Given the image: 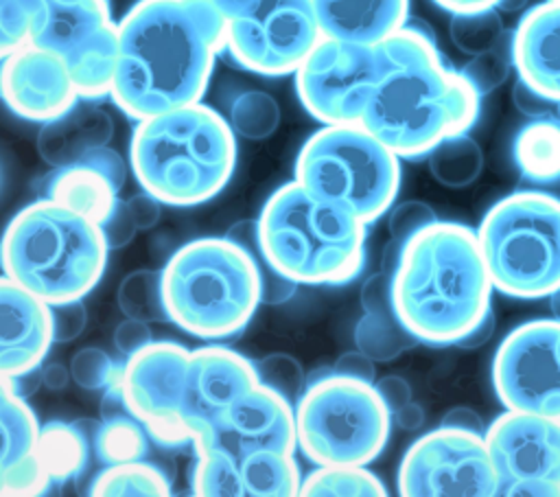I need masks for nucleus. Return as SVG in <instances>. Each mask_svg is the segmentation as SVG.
<instances>
[{
    "mask_svg": "<svg viewBox=\"0 0 560 497\" xmlns=\"http://www.w3.org/2000/svg\"><path fill=\"white\" fill-rule=\"evenodd\" d=\"M225 50V20L210 0H138L118 22L109 99L142 120L199 103Z\"/></svg>",
    "mask_w": 560,
    "mask_h": 497,
    "instance_id": "1",
    "label": "nucleus"
},
{
    "mask_svg": "<svg viewBox=\"0 0 560 497\" xmlns=\"http://www.w3.org/2000/svg\"><path fill=\"white\" fill-rule=\"evenodd\" d=\"M385 66L361 125L400 160L427 158L442 140L468 134L481 94L448 66L433 35L407 24L376 44Z\"/></svg>",
    "mask_w": 560,
    "mask_h": 497,
    "instance_id": "2",
    "label": "nucleus"
},
{
    "mask_svg": "<svg viewBox=\"0 0 560 497\" xmlns=\"http://www.w3.org/2000/svg\"><path fill=\"white\" fill-rule=\"evenodd\" d=\"M492 278L477 230L433 221L400 245L392 271L398 320L427 346H457L492 311Z\"/></svg>",
    "mask_w": 560,
    "mask_h": 497,
    "instance_id": "3",
    "label": "nucleus"
},
{
    "mask_svg": "<svg viewBox=\"0 0 560 497\" xmlns=\"http://www.w3.org/2000/svg\"><path fill=\"white\" fill-rule=\"evenodd\" d=\"M129 164L140 188L164 206H199L228 186L236 166V134L210 105H182L136 120Z\"/></svg>",
    "mask_w": 560,
    "mask_h": 497,
    "instance_id": "4",
    "label": "nucleus"
},
{
    "mask_svg": "<svg viewBox=\"0 0 560 497\" xmlns=\"http://www.w3.org/2000/svg\"><path fill=\"white\" fill-rule=\"evenodd\" d=\"M101 226L48 197L20 208L2 236V276L48 304L85 298L107 267Z\"/></svg>",
    "mask_w": 560,
    "mask_h": 497,
    "instance_id": "5",
    "label": "nucleus"
},
{
    "mask_svg": "<svg viewBox=\"0 0 560 497\" xmlns=\"http://www.w3.org/2000/svg\"><path fill=\"white\" fill-rule=\"evenodd\" d=\"M256 221L262 254L298 285L335 287L363 271L368 223L295 180L269 195Z\"/></svg>",
    "mask_w": 560,
    "mask_h": 497,
    "instance_id": "6",
    "label": "nucleus"
},
{
    "mask_svg": "<svg viewBox=\"0 0 560 497\" xmlns=\"http://www.w3.org/2000/svg\"><path fill=\"white\" fill-rule=\"evenodd\" d=\"M168 322L197 339H230L254 317L258 265L228 236H201L177 247L162 267Z\"/></svg>",
    "mask_w": 560,
    "mask_h": 497,
    "instance_id": "7",
    "label": "nucleus"
},
{
    "mask_svg": "<svg viewBox=\"0 0 560 497\" xmlns=\"http://www.w3.org/2000/svg\"><path fill=\"white\" fill-rule=\"evenodd\" d=\"M477 236L499 293L540 300L560 291V197L551 190L501 197L486 210Z\"/></svg>",
    "mask_w": 560,
    "mask_h": 497,
    "instance_id": "8",
    "label": "nucleus"
},
{
    "mask_svg": "<svg viewBox=\"0 0 560 497\" xmlns=\"http://www.w3.org/2000/svg\"><path fill=\"white\" fill-rule=\"evenodd\" d=\"M293 180L370 226L396 201L400 158L361 123L324 125L300 147Z\"/></svg>",
    "mask_w": 560,
    "mask_h": 497,
    "instance_id": "9",
    "label": "nucleus"
},
{
    "mask_svg": "<svg viewBox=\"0 0 560 497\" xmlns=\"http://www.w3.org/2000/svg\"><path fill=\"white\" fill-rule=\"evenodd\" d=\"M392 412L374 383L317 372L295 403L298 449L315 466H368L385 449Z\"/></svg>",
    "mask_w": 560,
    "mask_h": 497,
    "instance_id": "10",
    "label": "nucleus"
},
{
    "mask_svg": "<svg viewBox=\"0 0 560 497\" xmlns=\"http://www.w3.org/2000/svg\"><path fill=\"white\" fill-rule=\"evenodd\" d=\"M63 57L85 101L112 94L118 63V22L109 0H42L33 39Z\"/></svg>",
    "mask_w": 560,
    "mask_h": 497,
    "instance_id": "11",
    "label": "nucleus"
},
{
    "mask_svg": "<svg viewBox=\"0 0 560 497\" xmlns=\"http://www.w3.org/2000/svg\"><path fill=\"white\" fill-rule=\"evenodd\" d=\"M322 37L315 0H245L225 20V53L262 77L293 74Z\"/></svg>",
    "mask_w": 560,
    "mask_h": 497,
    "instance_id": "12",
    "label": "nucleus"
},
{
    "mask_svg": "<svg viewBox=\"0 0 560 497\" xmlns=\"http://www.w3.org/2000/svg\"><path fill=\"white\" fill-rule=\"evenodd\" d=\"M398 493L405 497H499L486 434L440 425L402 455Z\"/></svg>",
    "mask_w": 560,
    "mask_h": 497,
    "instance_id": "13",
    "label": "nucleus"
},
{
    "mask_svg": "<svg viewBox=\"0 0 560 497\" xmlns=\"http://www.w3.org/2000/svg\"><path fill=\"white\" fill-rule=\"evenodd\" d=\"M383 70L376 46L322 37L293 72L295 94L322 125L361 123Z\"/></svg>",
    "mask_w": 560,
    "mask_h": 497,
    "instance_id": "14",
    "label": "nucleus"
},
{
    "mask_svg": "<svg viewBox=\"0 0 560 497\" xmlns=\"http://www.w3.org/2000/svg\"><path fill=\"white\" fill-rule=\"evenodd\" d=\"M190 350L171 339H153L122 363L120 388L131 416L164 449L192 447L184 423V394Z\"/></svg>",
    "mask_w": 560,
    "mask_h": 497,
    "instance_id": "15",
    "label": "nucleus"
},
{
    "mask_svg": "<svg viewBox=\"0 0 560 497\" xmlns=\"http://www.w3.org/2000/svg\"><path fill=\"white\" fill-rule=\"evenodd\" d=\"M492 388L505 409L560 418V317L523 322L503 337Z\"/></svg>",
    "mask_w": 560,
    "mask_h": 497,
    "instance_id": "16",
    "label": "nucleus"
},
{
    "mask_svg": "<svg viewBox=\"0 0 560 497\" xmlns=\"http://www.w3.org/2000/svg\"><path fill=\"white\" fill-rule=\"evenodd\" d=\"M499 497H558L560 418L505 409L486 427Z\"/></svg>",
    "mask_w": 560,
    "mask_h": 497,
    "instance_id": "17",
    "label": "nucleus"
},
{
    "mask_svg": "<svg viewBox=\"0 0 560 497\" xmlns=\"http://www.w3.org/2000/svg\"><path fill=\"white\" fill-rule=\"evenodd\" d=\"M192 444H212L238 462L256 451H295V405L256 383L238 396Z\"/></svg>",
    "mask_w": 560,
    "mask_h": 497,
    "instance_id": "18",
    "label": "nucleus"
},
{
    "mask_svg": "<svg viewBox=\"0 0 560 497\" xmlns=\"http://www.w3.org/2000/svg\"><path fill=\"white\" fill-rule=\"evenodd\" d=\"M0 90L18 118L39 125L81 101L63 57L37 44H26L2 57Z\"/></svg>",
    "mask_w": 560,
    "mask_h": 497,
    "instance_id": "19",
    "label": "nucleus"
},
{
    "mask_svg": "<svg viewBox=\"0 0 560 497\" xmlns=\"http://www.w3.org/2000/svg\"><path fill=\"white\" fill-rule=\"evenodd\" d=\"M258 383L252 359L228 346H199L190 350L184 423L192 440L201 436L238 396Z\"/></svg>",
    "mask_w": 560,
    "mask_h": 497,
    "instance_id": "20",
    "label": "nucleus"
},
{
    "mask_svg": "<svg viewBox=\"0 0 560 497\" xmlns=\"http://www.w3.org/2000/svg\"><path fill=\"white\" fill-rule=\"evenodd\" d=\"M50 304L11 278H0V377H15L42 368L50 346Z\"/></svg>",
    "mask_w": 560,
    "mask_h": 497,
    "instance_id": "21",
    "label": "nucleus"
},
{
    "mask_svg": "<svg viewBox=\"0 0 560 497\" xmlns=\"http://www.w3.org/2000/svg\"><path fill=\"white\" fill-rule=\"evenodd\" d=\"M125 177V160L107 145L74 164L48 173L42 180L39 197L55 199L101 223L120 201L118 193Z\"/></svg>",
    "mask_w": 560,
    "mask_h": 497,
    "instance_id": "22",
    "label": "nucleus"
},
{
    "mask_svg": "<svg viewBox=\"0 0 560 497\" xmlns=\"http://www.w3.org/2000/svg\"><path fill=\"white\" fill-rule=\"evenodd\" d=\"M512 61L518 79L560 103V2L525 11L512 31Z\"/></svg>",
    "mask_w": 560,
    "mask_h": 497,
    "instance_id": "23",
    "label": "nucleus"
},
{
    "mask_svg": "<svg viewBox=\"0 0 560 497\" xmlns=\"http://www.w3.org/2000/svg\"><path fill=\"white\" fill-rule=\"evenodd\" d=\"M114 136L112 116L96 101L81 99L66 114L44 123L37 134V151L46 164L61 169L83 160Z\"/></svg>",
    "mask_w": 560,
    "mask_h": 497,
    "instance_id": "24",
    "label": "nucleus"
},
{
    "mask_svg": "<svg viewBox=\"0 0 560 497\" xmlns=\"http://www.w3.org/2000/svg\"><path fill=\"white\" fill-rule=\"evenodd\" d=\"M324 37L376 46L409 22V0H315Z\"/></svg>",
    "mask_w": 560,
    "mask_h": 497,
    "instance_id": "25",
    "label": "nucleus"
},
{
    "mask_svg": "<svg viewBox=\"0 0 560 497\" xmlns=\"http://www.w3.org/2000/svg\"><path fill=\"white\" fill-rule=\"evenodd\" d=\"M512 160L532 186H560V118H529L512 140Z\"/></svg>",
    "mask_w": 560,
    "mask_h": 497,
    "instance_id": "26",
    "label": "nucleus"
},
{
    "mask_svg": "<svg viewBox=\"0 0 560 497\" xmlns=\"http://www.w3.org/2000/svg\"><path fill=\"white\" fill-rule=\"evenodd\" d=\"M92 449V438L81 429V423L52 420L42 427L39 455L52 484H66L83 475Z\"/></svg>",
    "mask_w": 560,
    "mask_h": 497,
    "instance_id": "27",
    "label": "nucleus"
},
{
    "mask_svg": "<svg viewBox=\"0 0 560 497\" xmlns=\"http://www.w3.org/2000/svg\"><path fill=\"white\" fill-rule=\"evenodd\" d=\"M247 497H293L302 490V473L293 451H256L241 462Z\"/></svg>",
    "mask_w": 560,
    "mask_h": 497,
    "instance_id": "28",
    "label": "nucleus"
},
{
    "mask_svg": "<svg viewBox=\"0 0 560 497\" xmlns=\"http://www.w3.org/2000/svg\"><path fill=\"white\" fill-rule=\"evenodd\" d=\"M0 425H2L0 469L39 453L42 425L35 412L31 409V405L26 403V398L18 396L4 383H2V401H0Z\"/></svg>",
    "mask_w": 560,
    "mask_h": 497,
    "instance_id": "29",
    "label": "nucleus"
},
{
    "mask_svg": "<svg viewBox=\"0 0 560 497\" xmlns=\"http://www.w3.org/2000/svg\"><path fill=\"white\" fill-rule=\"evenodd\" d=\"M94 497H166L171 479L144 460L120 462L105 466L88 488Z\"/></svg>",
    "mask_w": 560,
    "mask_h": 497,
    "instance_id": "30",
    "label": "nucleus"
},
{
    "mask_svg": "<svg viewBox=\"0 0 560 497\" xmlns=\"http://www.w3.org/2000/svg\"><path fill=\"white\" fill-rule=\"evenodd\" d=\"M195 462L188 484L197 497H245L241 466L234 455L212 444H192Z\"/></svg>",
    "mask_w": 560,
    "mask_h": 497,
    "instance_id": "31",
    "label": "nucleus"
},
{
    "mask_svg": "<svg viewBox=\"0 0 560 497\" xmlns=\"http://www.w3.org/2000/svg\"><path fill=\"white\" fill-rule=\"evenodd\" d=\"M354 346L376 363H387L413 348L418 337L398 320L396 313H365L352 331Z\"/></svg>",
    "mask_w": 560,
    "mask_h": 497,
    "instance_id": "32",
    "label": "nucleus"
},
{
    "mask_svg": "<svg viewBox=\"0 0 560 497\" xmlns=\"http://www.w3.org/2000/svg\"><path fill=\"white\" fill-rule=\"evenodd\" d=\"M427 162L431 175L442 186L466 188L479 177L483 169V153L481 147L468 134H459L442 140L427 155Z\"/></svg>",
    "mask_w": 560,
    "mask_h": 497,
    "instance_id": "33",
    "label": "nucleus"
},
{
    "mask_svg": "<svg viewBox=\"0 0 560 497\" xmlns=\"http://www.w3.org/2000/svg\"><path fill=\"white\" fill-rule=\"evenodd\" d=\"M92 447L105 466L144 460L149 451V434L142 423L131 414L109 416L101 418V423L96 425Z\"/></svg>",
    "mask_w": 560,
    "mask_h": 497,
    "instance_id": "34",
    "label": "nucleus"
},
{
    "mask_svg": "<svg viewBox=\"0 0 560 497\" xmlns=\"http://www.w3.org/2000/svg\"><path fill=\"white\" fill-rule=\"evenodd\" d=\"M304 497H383L385 484L368 466H317L302 479Z\"/></svg>",
    "mask_w": 560,
    "mask_h": 497,
    "instance_id": "35",
    "label": "nucleus"
},
{
    "mask_svg": "<svg viewBox=\"0 0 560 497\" xmlns=\"http://www.w3.org/2000/svg\"><path fill=\"white\" fill-rule=\"evenodd\" d=\"M118 309L142 322H168L162 269H136L127 274L116 291Z\"/></svg>",
    "mask_w": 560,
    "mask_h": 497,
    "instance_id": "36",
    "label": "nucleus"
},
{
    "mask_svg": "<svg viewBox=\"0 0 560 497\" xmlns=\"http://www.w3.org/2000/svg\"><path fill=\"white\" fill-rule=\"evenodd\" d=\"M228 123L236 136L265 140L280 125V107L271 94L262 90H245L232 99Z\"/></svg>",
    "mask_w": 560,
    "mask_h": 497,
    "instance_id": "37",
    "label": "nucleus"
},
{
    "mask_svg": "<svg viewBox=\"0 0 560 497\" xmlns=\"http://www.w3.org/2000/svg\"><path fill=\"white\" fill-rule=\"evenodd\" d=\"M499 13H501L499 9H486L475 13L451 15L448 33L455 48H459L464 55H470V57L494 48L508 35Z\"/></svg>",
    "mask_w": 560,
    "mask_h": 497,
    "instance_id": "38",
    "label": "nucleus"
},
{
    "mask_svg": "<svg viewBox=\"0 0 560 497\" xmlns=\"http://www.w3.org/2000/svg\"><path fill=\"white\" fill-rule=\"evenodd\" d=\"M512 68H514L512 33H508L494 48L470 57V61L462 68V72L475 85V90L483 96L497 90L501 83H505Z\"/></svg>",
    "mask_w": 560,
    "mask_h": 497,
    "instance_id": "39",
    "label": "nucleus"
},
{
    "mask_svg": "<svg viewBox=\"0 0 560 497\" xmlns=\"http://www.w3.org/2000/svg\"><path fill=\"white\" fill-rule=\"evenodd\" d=\"M258 383L278 392L289 403H298L306 388V377L300 361L287 352H271L254 361Z\"/></svg>",
    "mask_w": 560,
    "mask_h": 497,
    "instance_id": "40",
    "label": "nucleus"
},
{
    "mask_svg": "<svg viewBox=\"0 0 560 497\" xmlns=\"http://www.w3.org/2000/svg\"><path fill=\"white\" fill-rule=\"evenodd\" d=\"M70 374L83 390H105L120 381L122 363H116L105 350L88 346L72 355Z\"/></svg>",
    "mask_w": 560,
    "mask_h": 497,
    "instance_id": "41",
    "label": "nucleus"
},
{
    "mask_svg": "<svg viewBox=\"0 0 560 497\" xmlns=\"http://www.w3.org/2000/svg\"><path fill=\"white\" fill-rule=\"evenodd\" d=\"M433 221H438V215L429 204L409 199V201H400L389 208L387 228H389L392 241L405 243L407 239H411L416 232H420L422 228H427Z\"/></svg>",
    "mask_w": 560,
    "mask_h": 497,
    "instance_id": "42",
    "label": "nucleus"
},
{
    "mask_svg": "<svg viewBox=\"0 0 560 497\" xmlns=\"http://www.w3.org/2000/svg\"><path fill=\"white\" fill-rule=\"evenodd\" d=\"M50 313H52L55 344H66L77 339L88 324V309L83 304V298L50 304Z\"/></svg>",
    "mask_w": 560,
    "mask_h": 497,
    "instance_id": "43",
    "label": "nucleus"
},
{
    "mask_svg": "<svg viewBox=\"0 0 560 497\" xmlns=\"http://www.w3.org/2000/svg\"><path fill=\"white\" fill-rule=\"evenodd\" d=\"M359 302L365 313H396L392 298V276L387 271L368 276L359 289Z\"/></svg>",
    "mask_w": 560,
    "mask_h": 497,
    "instance_id": "44",
    "label": "nucleus"
},
{
    "mask_svg": "<svg viewBox=\"0 0 560 497\" xmlns=\"http://www.w3.org/2000/svg\"><path fill=\"white\" fill-rule=\"evenodd\" d=\"M98 226H101V232H103L109 250H120V247L129 245L136 230H140L136 226L133 217L129 215V208L125 201H118L114 206V210L107 215V219L101 221Z\"/></svg>",
    "mask_w": 560,
    "mask_h": 497,
    "instance_id": "45",
    "label": "nucleus"
},
{
    "mask_svg": "<svg viewBox=\"0 0 560 497\" xmlns=\"http://www.w3.org/2000/svg\"><path fill=\"white\" fill-rule=\"evenodd\" d=\"M512 101L516 105V109L521 114H525L527 118H545V116H553V112H560V103L540 94L538 90H534L532 85H527L523 79L516 77V83L512 88Z\"/></svg>",
    "mask_w": 560,
    "mask_h": 497,
    "instance_id": "46",
    "label": "nucleus"
},
{
    "mask_svg": "<svg viewBox=\"0 0 560 497\" xmlns=\"http://www.w3.org/2000/svg\"><path fill=\"white\" fill-rule=\"evenodd\" d=\"M151 342H153V337H151L149 322L125 315V320L118 322L116 328H114V346L125 359L136 355L138 350H142Z\"/></svg>",
    "mask_w": 560,
    "mask_h": 497,
    "instance_id": "47",
    "label": "nucleus"
},
{
    "mask_svg": "<svg viewBox=\"0 0 560 497\" xmlns=\"http://www.w3.org/2000/svg\"><path fill=\"white\" fill-rule=\"evenodd\" d=\"M376 361L370 359L363 350H348L343 355L337 357L332 372L341 374V377H350V379H359V381H368L374 383L376 381Z\"/></svg>",
    "mask_w": 560,
    "mask_h": 497,
    "instance_id": "48",
    "label": "nucleus"
},
{
    "mask_svg": "<svg viewBox=\"0 0 560 497\" xmlns=\"http://www.w3.org/2000/svg\"><path fill=\"white\" fill-rule=\"evenodd\" d=\"M374 388L392 414L411 401V385L398 374L381 377L378 381H374Z\"/></svg>",
    "mask_w": 560,
    "mask_h": 497,
    "instance_id": "49",
    "label": "nucleus"
},
{
    "mask_svg": "<svg viewBox=\"0 0 560 497\" xmlns=\"http://www.w3.org/2000/svg\"><path fill=\"white\" fill-rule=\"evenodd\" d=\"M125 204H127L129 215L133 217V221H136V226L140 230L153 228L158 223V219H160V206H164L158 197H153L147 190L133 193Z\"/></svg>",
    "mask_w": 560,
    "mask_h": 497,
    "instance_id": "50",
    "label": "nucleus"
},
{
    "mask_svg": "<svg viewBox=\"0 0 560 497\" xmlns=\"http://www.w3.org/2000/svg\"><path fill=\"white\" fill-rule=\"evenodd\" d=\"M446 427H457V429H466V431H477V434H486V425L481 420V416L470 409V407H453L444 414L442 423Z\"/></svg>",
    "mask_w": 560,
    "mask_h": 497,
    "instance_id": "51",
    "label": "nucleus"
},
{
    "mask_svg": "<svg viewBox=\"0 0 560 497\" xmlns=\"http://www.w3.org/2000/svg\"><path fill=\"white\" fill-rule=\"evenodd\" d=\"M2 383L9 385L18 396L22 398H28L31 394L37 392L42 383V368H35V370H28V372H22V374H15V377H2Z\"/></svg>",
    "mask_w": 560,
    "mask_h": 497,
    "instance_id": "52",
    "label": "nucleus"
},
{
    "mask_svg": "<svg viewBox=\"0 0 560 497\" xmlns=\"http://www.w3.org/2000/svg\"><path fill=\"white\" fill-rule=\"evenodd\" d=\"M392 418H394V423H396L400 429H405V431H418V429L422 427V423H424V412H422V407H420L418 403L409 401V403L402 405L398 412H394Z\"/></svg>",
    "mask_w": 560,
    "mask_h": 497,
    "instance_id": "53",
    "label": "nucleus"
},
{
    "mask_svg": "<svg viewBox=\"0 0 560 497\" xmlns=\"http://www.w3.org/2000/svg\"><path fill=\"white\" fill-rule=\"evenodd\" d=\"M440 9L448 11L451 15L455 13H475V11H486V9H497L499 0H433Z\"/></svg>",
    "mask_w": 560,
    "mask_h": 497,
    "instance_id": "54",
    "label": "nucleus"
},
{
    "mask_svg": "<svg viewBox=\"0 0 560 497\" xmlns=\"http://www.w3.org/2000/svg\"><path fill=\"white\" fill-rule=\"evenodd\" d=\"M70 368L63 363H48L42 368V383L48 390H63L70 383Z\"/></svg>",
    "mask_w": 560,
    "mask_h": 497,
    "instance_id": "55",
    "label": "nucleus"
},
{
    "mask_svg": "<svg viewBox=\"0 0 560 497\" xmlns=\"http://www.w3.org/2000/svg\"><path fill=\"white\" fill-rule=\"evenodd\" d=\"M492 333H494V313L490 311V313L483 317V322H481L468 337H464L457 346H459V348H477V346L486 344V342L492 337Z\"/></svg>",
    "mask_w": 560,
    "mask_h": 497,
    "instance_id": "56",
    "label": "nucleus"
},
{
    "mask_svg": "<svg viewBox=\"0 0 560 497\" xmlns=\"http://www.w3.org/2000/svg\"><path fill=\"white\" fill-rule=\"evenodd\" d=\"M210 2H212V7L221 13L223 20H230V18L243 7L245 0H210Z\"/></svg>",
    "mask_w": 560,
    "mask_h": 497,
    "instance_id": "57",
    "label": "nucleus"
},
{
    "mask_svg": "<svg viewBox=\"0 0 560 497\" xmlns=\"http://www.w3.org/2000/svg\"><path fill=\"white\" fill-rule=\"evenodd\" d=\"M527 2H529V0H499L497 9H499L501 13H516V11H521Z\"/></svg>",
    "mask_w": 560,
    "mask_h": 497,
    "instance_id": "58",
    "label": "nucleus"
},
{
    "mask_svg": "<svg viewBox=\"0 0 560 497\" xmlns=\"http://www.w3.org/2000/svg\"><path fill=\"white\" fill-rule=\"evenodd\" d=\"M558 497H560V493H558Z\"/></svg>",
    "mask_w": 560,
    "mask_h": 497,
    "instance_id": "59",
    "label": "nucleus"
},
{
    "mask_svg": "<svg viewBox=\"0 0 560 497\" xmlns=\"http://www.w3.org/2000/svg\"><path fill=\"white\" fill-rule=\"evenodd\" d=\"M556 2H560V0H556Z\"/></svg>",
    "mask_w": 560,
    "mask_h": 497,
    "instance_id": "60",
    "label": "nucleus"
}]
</instances>
